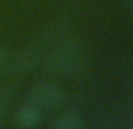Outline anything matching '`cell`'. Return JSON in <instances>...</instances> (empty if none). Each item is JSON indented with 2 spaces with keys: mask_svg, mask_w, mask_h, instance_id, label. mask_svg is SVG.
I'll list each match as a JSON object with an SVG mask.
<instances>
[{
  "mask_svg": "<svg viewBox=\"0 0 133 129\" xmlns=\"http://www.w3.org/2000/svg\"><path fill=\"white\" fill-rule=\"evenodd\" d=\"M37 121V114L34 109L25 108L18 114V123L23 127L34 126Z\"/></svg>",
  "mask_w": 133,
  "mask_h": 129,
  "instance_id": "1",
  "label": "cell"
},
{
  "mask_svg": "<svg viewBox=\"0 0 133 129\" xmlns=\"http://www.w3.org/2000/svg\"><path fill=\"white\" fill-rule=\"evenodd\" d=\"M4 58H5V54H4V52L0 49V62H1L2 60H4Z\"/></svg>",
  "mask_w": 133,
  "mask_h": 129,
  "instance_id": "2",
  "label": "cell"
}]
</instances>
